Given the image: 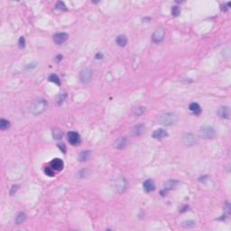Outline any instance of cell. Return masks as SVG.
Here are the masks:
<instances>
[{
	"mask_svg": "<svg viewBox=\"0 0 231 231\" xmlns=\"http://www.w3.org/2000/svg\"><path fill=\"white\" fill-rule=\"evenodd\" d=\"M47 107V102L43 98H38L34 100L30 107V111L33 115L38 116L45 111Z\"/></svg>",
	"mask_w": 231,
	"mask_h": 231,
	"instance_id": "1",
	"label": "cell"
},
{
	"mask_svg": "<svg viewBox=\"0 0 231 231\" xmlns=\"http://www.w3.org/2000/svg\"><path fill=\"white\" fill-rule=\"evenodd\" d=\"M160 120L164 126H173L178 121V116L173 112H167L161 116Z\"/></svg>",
	"mask_w": 231,
	"mask_h": 231,
	"instance_id": "2",
	"label": "cell"
},
{
	"mask_svg": "<svg viewBox=\"0 0 231 231\" xmlns=\"http://www.w3.org/2000/svg\"><path fill=\"white\" fill-rule=\"evenodd\" d=\"M92 76H93V72L89 68L83 69V70L80 72V80L83 84H88L91 81Z\"/></svg>",
	"mask_w": 231,
	"mask_h": 231,
	"instance_id": "3",
	"label": "cell"
},
{
	"mask_svg": "<svg viewBox=\"0 0 231 231\" xmlns=\"http://www.w3.org/2000/svg\"><path fill=\"white\" fill-rule=\"evenodd\" d=\"M201 135L205 139H212L215 136V130L211 126H204L201 128Z\"/></svg>",
	"mask_w": 231,
	"mask_h": 231,
	"instance_id": "4",
	"label": "cell"
},
{
	"mask_svg": "<svg viewBox=\"0 0 231 231\" xmlns=\"http://www.w3.org/2000/svg\"><path fill=\"white\" fill-rule=\"evenodd\" d=\"M182 142L187 146H192L197 143V138H196L195 135L191 134V133H187L185 135H183Z\"/></svg>",
	"mask_w": 231,
	"mask_h": 231,
	"instance_id": "5",
	"label": "cell"
},
{
	"mask_svg": "<svg viewBox=\"0 0 231 231\" xmlns=\"http://www.w3.org/2000/svg\"><path fill=\"white\" fill-rule=\"evenodd\" d=\"M164 36H165V31L163 28H160V29H157L155 32L153 34L152 38H153V41L155 43H161L164 39Z\"/></svg>",
	"mask_w": 231,
	"mask_h": 231,
	"instance_id": "6",
	"label": "cell"
},
{
	"mask_svg": "<svg viewBox=\"0 0 231 231\" xmlns=\"http://www.w3.org/2000/svg\"><path fill=\"white\" fill-rule=\"evenodd\" d=\"M68 141L72 145H78L80 143V136L76 132H69L68 133Z\"/></svg>",
	"mask_w": 231,
	"mask_h": 231,
	"instance_id": "7",
	"label": "cell"
},
{
	"mask_svg": "<svg viewBox=\"0 0 231 231\" xmlns=\"http://www.w3.org/2000/svg\"><path fill=\"white\" fill-rule=\"evenodd\" d=\"M69 37V34L67 33H59V34H56L53 36V41L56 44H63L64 42L67 41Z\"/></svg>",
	"mask_w": 231,
	"mask_h": 231,
	"instance_id": "8",
	"label": "cell"
},
{
	"mask_svg": "<svg viewBox=\"0 0 231 231\" xmlns=\"http://www.w3.org/2000/svg\"><path fill=\"white\" fill-rule=\"evenodd\" d=\"M51 167L53 169V170L60 172V171H61L63 169L64 164H63V160H60L59 158H55V159H53L51 162Z\"/></svg>",
	"mask_w": 231,
	"mask_h": 231,
	"instance_id": "9",
	"label": "cell"
},
{
	"mask_svg": "<svg viewBox=\"0 0 231 231\" xmlns=\"http://www.w3.org/2000/svg\"><path fill=\"white\" fill-rule=\"evenodd\" d=\"M167 136H168V133H167V131L164 130V128H158L153 134V137L155 138V139H157V140L164 139V138Z\"/></svg>",
	"mask_w": 231,
	"mask_h": 231,
	"instance_id": "10",
	"label": "cell"
},
{
	"mask_svg": "<svg viewBox=\"0 0 231 231\" xmlns=\"http://www.w3.org/2000/svg\"><path fill=\"white\" fill-rule=\"evenodd\" d=\"M144 191L146 192H151L153 191V190L155 189V182L153 180H146L144 182Z\"/></svg>",
	"mask_w": 231,
	"mask_h": 231,
	"instance_id": "11",
	"label": "cell"
},
{
	"mask_svg": "<svg viewBox=\"0 0 231 231\" xmlns=\"http://www.w3.org/2000/svg\"><path fill=\"white\" fill-rule=\"evenodd\" d=\"M219 114L222 118H230V109L228 107H222L219 110Z\"/></svg>",
	"mask_w": 231,
	"mask_h": 231,
	"instance_id": "12",
	"label": "cell"
},
{
	"mask_svg": "<svg viewBox=\"0 0 231 231\" xmlns=\"http://www.w3.org/2000/svg\"><path fill=\"white\" fill-rule=\"evenodd\" d=\"M126 144H127L126 138V137H120V138H118V139L115 142L114 145H115V147H116V148H118V149H122V148H125V147H126Z\"/></svg>",
	"mask_w": 231,
	"mask_h": 231,
	"instance_id": "13",
	"label": "cell"
},
{
	"mask_svg": "<svg viewBox=\"0 0 231 231\" xmlns=\"http://www.w3.org/2000/svg\"><path fill=\"white\" fill-rule=\"evenodd\" d=\"M116 43H117V44L118 46H120V47H125V46L126 45V43H127V38L124 34H120V35H118L117 37V39H116Z\"/></svg>",
	"mask_w": 231,
	"mask_h": 231,
	"instance_id": "14",
	"label": "cell"
},
{
	"mask_svg": "<svg viewBox=\"0 0 231 231\" xmlns=\"http://www.w3.org/2000/svg\"><path fill=\"white\" fill-rule=\"evenodd\" d=\"M189 109H190V110L193 113L194 115H199L201 113V106H199L198 103H195V102H193V103H191L190 105V107H189Z\"/></svg>",
	"mask_w": 231,
	"mask_h": 231,
	"instance_id": "15",
	"label": "cell"
},
{
	"mask_svg": "<svg viewBox=\"0 0 231 231\" xmlns=\"http://www.w3.org/2000/svg\"><path fill=\"white\" fill-rule=\"evenodd\" d=\"M144 133V125H138L134 127L133 129V135H141Z\"/></svg>",
	"mask_w": 231,
	"mask_h": 231,
	"instance_id": "16",
	"label": "cell"
},
{
	"mask_svg": "<svg viewBox=\"0 0 231 231\" xmlns=\"http://www.w3.org/2000/svg\"><path fill=\"white\" fill-rule=\"evenodd\" d=\"M52 135L55 140H60L63 137V132H61V130L60 128L54 127L52 130Z\"/></svg>",
	"mask_w": 231,
	"mask_h": 231,
	"instance_id": "17",
	"label": "cell"
},
{
	"mask_svg": "<svg viewBox=\"0 0 231 231\" xmlns=\"http://www.w3.org/2000/svg\"><path fill=\"white\" fill-rule=\"evenodd\" d=\"M178 184V182L175 181V180H170L169 182H167V183L165 184V187H164V190H173L176 187V185Z\"/></svg>",
	"mask_w": 231,
	"mask_h": 231,
	"instance_id": "18",
	"label": "cell"
},
{
	"mask_svg": "<svg viewBox=\"0 0 231 231\" xmlns=\"http://www.w3.org/2000/svg\"><path fill=\"white\" fill-rule=\"evenodd\" d=\"M89 157H90V152L89 151H82L79 155V160L81 162H85Z\"/></svg>",
	"mask_w": 231,
	"mask_h": 231,
	"instance_id": "19",
	"label": "cell"
},
{
	"mask_svg": "<svg viewBox=\"0 0 231 231\" xmlns=\"http://www.w3.org/2000/svg\"><path fill=\"white\" fill-rule=\"evenodd\" d=\"M10 127V122L8 120H6L2 118L0 120V129L1 130H6Z\"/></svg>",
	"mask_w": 231,
	"mask_h": 231,
	"instance_id": "20",
	"label": "cell"
},
{
	"mask_svg": "<svg viewBox=\"0 0 231 231\" xmlns=\"http://www.w3.org/2000/svg\"><path fill=\"white\" fill-rule=\"evenodd\" d=\"M26 219V215L25 213H23V212H20L18 215H17V217L15 218V222H16V224H22L23 222H24Z\"/></svg>",
	"mask_w": 231,
	"mask_h": 231,
	"instance_id": "21",
	"label": "cell"
},
{
	"mask_svg": "<svg viewBox=\"0 0 231 231\" xmlns=\"http://www.w3.org/2000/svg\"><path fill=\"white\" fill-rule=\"evenodd\" d=\"M145 111V107H135V109H134L133 113L134 115L135 116V117H140V116H142Z\"/></svg>",
	"mask_w": 231,
	"mask_h": 231,
	"instance_id": "22",
	"label": "cell"
},
{
	"mask_svg": "<svg viewBox=\"0 0 231 231\" xmlns=\"http://www.w3.org/2000/svg\"><path fill=\"white\" fill-rule=\"evenodd\" d=\"M66 97H67V94L65 93V92H61V93H60L57 97V103L60 105L63 102H64L65 99H66Z\"/></svg>",
	"mask_w": 231,
	"mask_h": 231,
	"instance_id": "23",
	"label": "cell"
},
{
	"mask_svg": "<svg viewBox=\"0 0 231 231\" xmlns=\"http://www.w3.org/2000/svg\"><path fill=\"white\" fill-rule=\"evenodd\" d=\"M49 81L51 82H53L55 84H58V85H60V79L59 77L55 74H52L50 77H49Z\"/></svg>",
	"mask_w": 231,
	"mask_h": 231,
	"instance_id": "24",
	"label": "cell"
},
{
	"mask_svg": "<svg viewBox=\"0 0 231 231\" xmlns=\"http://www.w3.org/2000/svg\"><path fill=\"white\" fill-rule=\"evenodd\" d=\"M118 182L120 183V184H118V182H117V187H118V189H121V191H124V189L126 188V181L123 179V178H121L120 180H118ZM120 191V192H121Z\"/></svg>",
	"mask_w": 231,
	"mask_h": 231,
	"instance_id": "25",
	"label": "cell"
},
{
	"mask_svg": "<svg viewBox=\"0 0 231 231\" xmlns=\"http://www.w3.org/2000/svg\"><path fill=\"white\" fill-rule=\"evenodd\" d=\"M44 173L47 176H50V177H52L54 176V172H53V169L50 166V167H46L44 169Z\"/></svg>",
	"mask_w": 231,
	"mask_h": 231,
	"instance_id": "26",
	"label": "cell"
},
{
	"mask_svg": "<svg viewBox=\"0 0 231 231\" xmlns=\"http://www.w3.org/2000/svg\"><path fill=\"white\" fill-rule=\"evenodd\" d=\"M56 8L64 11V10H66V6H65V4L63 1H59V2L56 3Z\"/></svg>",
	"mask_w": 231,
	"mask_h": 231,
	"instance_id": "27",
	"label": "cell"
},
{
	"mask_svg": "<svg viewBox=\"0 0 231 231\" xmlns=\"http://www.w3.org/2000/svg\"><path fill=\"white\" fill-rule=\"evenodd\" d=\"M180 12H181V10H180V8L178 6H173L172 8V14H173V15H174V16L179 15Z\"/></svg>",
	"mask_w": 231,
	"mask_h": 231,
	"instance_id": "28",
	"label": "cell"
},
{
	"mask_svg": "<svg viewBox=\"0 0 231 231\" xmlns=\"http://www.w3.org/2000/svg\"><path fill=\"white\" fill-rule=\"evenodd\" d=\"M18 43H19V47L20 48H24L25 46V40L24 37H20Z\"/></svg>",
	"mask_w": 231,
	"mask_h": 231,
	"instance_id": "29",
	"label": "cell"
},
{
	"mask_svg": "<svg viewBox=\"0 0 231 231\" xmlns=\"http://www.w3.org/2000/svg\"><path fill=\"white\" fill-rule=\"evenodd\" d=\"M58 147L60 149V151L63 152V153H66V146H65V144H58Z\"/></svg>",
	"mask_w": 231,
	"mask_h": 231,
	"instance_id": "30",
	"label": "cell"
},
{
	"mask_svg": "<svg viewBox=\"0 0 231 231\" xmlns=\"http://www.w3.org/2000/svg\"><path fill=\"white\" fill-rule=\"evenodd\" d=\"M102 57H103V54L100 52L98 53V54L96 55V59H102Z\"/></svg>",
	"mask_w": 231,
	"mask_h": 231,
	"instance_id": "31",
	"label": "cell"
},
{
	"mask_svg": "<svg viewBox=\"0 0 231 231\" xmlns=\"http://www.w3.org/2000/svg\"><path fill=\"white\" fill-rule=\"evenodd\" d=\"M56 58H57V59H56V63H59V61H60L61 59H63V56H61V55H59V56H57Z\"/></svg>",
	"mask_w": 231,
	"mask_h": 231,
	"instance_id": "32",
	"label": "cell"
}]
</instances>
